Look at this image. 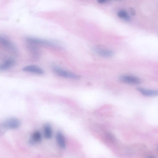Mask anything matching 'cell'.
Returning a JSON list of instances; mask_svg holds the SVG:
<instances>
[{"instance_id": "6da1fadb", "label": "cell", "mask_w": 158, "mask_h": 158, "mask_svg": "<svg viewBox=\"0 0 158 158\" xmlns=\"http://www.w3.org/2000/svg\"><path fill=\"white\" fill-rule=\"evenodd\" d=\"M26 42L31 43L37 46H42L53 48H60L59 43L55 41L33 37H27L26 38Z\"/></svg>"}, {"instance_id": "7a4b0ae2", "label": "cell", "mask_w": 158, "mask_h": 158, "mask_svg": "<svg viewBox=\"0 0 158 158\" xmlns=\"http://www.w3.org/2000/svg\"><path fill=\"white\" fill-rule=\"evenodd\" d=\"M52 70L55 74L62 77L73 80H78L80 78L78 75L57 66H53Z\"/></svg>"}, {"instance_id": "3957f363", "label": "cell", "mask_w": 158, "mask_h": 158, "mask_svg": "<svg viewBox=\"0 0 158 158\" xmlns=\"http://www.w3.org/2000/svg\"><path fill=\"white\" fill-rule=\"evenodd\" d=\"M0 42L8 50L15 54L18 53V49L15 45L9 39L4 36H0Z\"/></svg>"}, {"instance_id": "277c9868", "label": "cell", "mask_w": 158, "mask_h": 158, "mask_svg": "<svg viewBox=\"0 0 158 158\" xmlns=\"http://www.w3.org/2000/svg\"><path fill=\"white\" fill-rule=\"evenodd\" d=\"M21 125V122L19 119L11 118L4 121L1 124V126L5 129H16L20 126Z\"/></svg>"}, {"instance_id": "5b68a950", "label": "cell", "mask_w": 158, "mask_h": 158, "mask_svg": "<svg viewBox=\"0 0 158 158\" xmlns=\"http://www.w3.org/2000/svg\"><path fill=\"white\" fill-rule=\"evenodd\" d=\"M26 46L32 57L35 60H37L41 55V52L38 46L34 44L27 42Z\"/></svg>"}, {"instance_id": "8992f818", "label": "cell", "mask_w": 158, "mask_h": 158, "mask_svg": "<svg viewBox=\"0 0 158 158\" xmlns=\"http://www.w3.org/2000/svg\"><path fill=\"white\" fill-rule=\"evenodd\" d=\"M120 80L123 82L131 84H138L141 82V79L136 76L123 75L120 77Z\"/></svg>"}, {"instance_id": "52a82bcc", "label": "cell", "mask_w": 158, "mask_h": 158, "mask_svg": "<svg viewBox=\"0 0 158 158\" xmlns=\"http://www.w3.org/2000/svg\"><path fill=\"white\" fill-rule=\"evenodd\" d=\"M23 71L38 75H43L44 73V71L43 69L35 65H29L26 66L23 68Z\"/></svg>"}, {"instance_id": "ba28073f", "label": "cell", "mask_w": 158, "mask_h": 158, "mask_svg": "<svg viewBox=\"0 0 158 158\" xmlns=\"http://www.w3.org/2000/svg\"><path fill=\"white\" fill-rule=\"evenodd\" d=\"M15 64V61L13 58H8L4 61L0 66V70L5 71L12 68Z\"/></svg>"}, {"instance_id": "9c48e42d", "label": "cell", "mask_w": 158, "mask_h": 158, "mask_svg": "<svg viewBox=\"0 0 158 158\" xmlns=\"http://www.w3.org/2000/svg\"><path fill=\"white\" fill-rule=\"evenodd\" d=\"M56 139L58 145L62 149H65L66 147V142L64 136L61 132H58L56 135Z\"/></svg>"}, {"instance_id": "30bf717a", "label": "cell", "mask_w": 158, "mask_h": 158, "mask_svg": "<svg viewBox=\"0 0 158 158\" xmlns=\"http://www.w3.org/2000/svg\"><path fill=\"white\" fill-rule=\"evenodd\" d=\"M42 139V136L41 133L39 131H36L32 134L29 143L30 144L33 145L41 142Z\"/></svg>"}, {"instance_id": "8fae6325", "label": "cell", "mask_w": 158, "mask_h": 158, "mask_svg": "<svg viewBox=\"0 0 158 158\" xmlns=\"http://www.w3.org/2000/svg\"><path fill=\"white\" fill-rule=\"evenodd\" d=\"M137 90L145 96L153 97L158 95V90L147 89L142 88H138Z\"/></svg>"}, {"instance_id": "7c38bea8", "label": "cell", "mask_w": 158, "mask_h": 158, "mask_svg": "<svg viewBox=\"0 0 158 158\" xmlns=\"http://www.w3.org/2000/svg\"><path fill=\"white\" fill-rule=\"evenodd\" d=\"M94 51L98 55L106 57H109L113 55V52L109 50L94 48Z\"/></svg>"}, {"instance_id": "4fadbf2b", "label": "cell", "mask_w": 158, "mask_h": 158, "mask_svg": "<svg viewBox=\"0 0 158 158\" xmlns=\"http://www.w3.org/2000/svg\"><path fill=\"white\" fill-rule=\"evenodd\" d=\"M44 135L46 139H51L53 136V131L51 125L49 124H45L43 127Z\"/></svg>"}, {"instance_id": "5bb4252c", "label": "cell", "mask_w": 158, "mask_h": 158, "mask_svg": "<svg viewBox=\"0 0 158 158\" xmlns=\"http://www.w3.org/2000/svg\"><path fill=\"white\" fill-rule=\"evenodd\" d=\"M117 15L120 18L123 19L127 22L131 21V18L128 12L125 10H121L117 13Z\"/></svg>"}, {"instance_id": "9a60e30c", "label": "cell", "mask_w": 158, "mask_h": 158, "mask_svg": "<svg viewBox=\"0 0 158 158\" xmlns=\"http://www.w3.org/2000/svg\"><path fill=\"white\" fill-rule=\"evenodd\" d=\"M129 9L130 12L132 15L134 16L136 15V12L133 8L131 7Z\"/></svg>"}, {"instance_id": "2e32d148", "label": "cell", "mask_w": 158, "mask_h": 158, "mask_svg": "<svg viewBox=\"0 0 158 158\" xmlns=\"http://www.w3.org/2000/svg\"><path fill=\"white\" fill-rule=\"evenodd\" d=\"M108 1V0H97V2L100 4H104Z\"/></svg>"}, {"instance_id": "e0dca14e", "label": "cell", "mask_w": 158, "mask_h": 158, "mask_svg": "<svg viewBox=\"0 0 158 158\" xmlns=\"http://www.w3.org/2000/svg\"><path fill=\"white\" fill-rule=\"evenodd\" d=\"M108 1H109V0H108ZM114 1H122V0H114Z\"/></svg>"}]
</instances>
